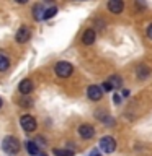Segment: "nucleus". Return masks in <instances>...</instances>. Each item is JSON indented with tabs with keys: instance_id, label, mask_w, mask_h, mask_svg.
I'll return each instance as SVG.
<instances>
[{
	"instance_id": "nucleus-17",
	"label": "nucleus",
	"mask_w": 152,
	"mask_h": 156,
	"mask_svg": "<svg viewBox=\"0 0 152 156\" xmlns=\"http://www.w3.org/2000/svg\"><path fill=\"white\" fill-rule=\"evenodd\" d=\"M101 88H103V91H111V90H113V86H111L110 81H105V83L101 85Z\"/></svg>"
},
{
	"instance_id": "nucleus-24",
	"label": "nucleus",
	"mask_w": 152,
	"mask_h": 156,
	"mask_svg": "<svg viewBox=\"0 0 152 156\" xmlns=\"http://www.w3.org/2000/svg\"><path fill=\"white\" fill-rule=\"evenodd\" d=\"M123 96H129V91H127V90H123Z\"/></svg>"
},
{
	"instance_id": "nucleus-21",
	"label": "nucleus",
	"mask_w": 152,
	"mask_h": 156,
	"mask_svg": "<svg viewBox=\"0 0 152 156\" xmlns=\"http://www.w3.org/2000/svg\"><path fill=\"white\" fill-rule=\"evenodd\" d=\"M90 156H101V153H100L98 150H93L92 153H90Z\"/></svg>"
},
{
	"instance_id": "nucleus-4",
	"label": "nucleus",
	"mask_w": 152,
	"mask_h": 156,
	"mask_svg": "<svg viewBox=\"0 0 152 156\" xmlns=\"http://www.w3.org/2000/svg\"><path fill=\"white\" fill-rule=\"evenodd\" d=\"M20 124H21V127H23L25 132H33V130H36V127H38L36 119H34L33 115H29V114L21 115V119H20Z\"/></svg>"
},
{
	"instance_id": "nucleus-5",
	"label": "nucleus",
	"mask_w": 152,
	"mask_h": 156,
	"mask_svg": "<svg viewBox=\"0 0 152 156\" xmlns=\"http://www.w3.org/2000/svg\"><path fill=\"white\" fill-rule=\"evenodd\" d=\"M87 96L90 98L92 101H100L103 98V88L98 85H92L87 88Z\"/></svg>"
},
{
	"instance_id": "nucleus-18",
	"label": "nucleus",
	"mask_w": 152,
	"mask_h": 156,
	"mask_svg": "<svg viewBox=\"0 0 152 156\" xmlns=\"http://www.w3.org/2000/svg\"><path fill=\"white\" fill-rule=\"evenodd\" d=\"M147 73H149V72H147L146 68L141 65V67H139V76H141V78H146V75H147Z\"/></svg>"
},
{
	"instance_id": "nucleus-2",
	"label": "nucleus",
	"mask_w": 152,
	"mask_h": 156,
	"mask_svg": "<svg viewBox=\"0 0 152 156\" xmlns=\"http://www.w3.org/2000/svg\"><path fill=\"white\" fill-rule=\"evenodd\" d=\"M100 150L101 151H105V153H113L116 148V140L113 138V136L110 135H106V136H103V138H100Z\"/></svg>"
},
{
	"instance_id": "nucleus-11",
	"label": "nucleus",
	"mask_w": 152,
	"mask_h": 156,
	"mask_svg": "<svg viewBox=\"0 0 152 156\" xmlns=\"http://www.w3.org/2000/svg\"><path fill=\"white\" fill-rule=\"evenodd\" d=\"M33 81L31 80H23L21 83H20V93L21 94H29V93L33 91Z\"/></svg>"
},
{
	"instance_id": "nucleus-22",
	"label": "nucleus",
	"mask_w": 152,
	"mask_h": 156,
	"mask_svg": "<svg viewBox=\"0 0 152 156\" xmlns=\"http://www.w3.org/2000/svg\"><path fill=\"white\" fill-rule=\"evenodd\" d=\"M21 106H31V101L25 99V101H21Z\"/></svg>"
},
{
	"instance_id": "nucleus-23",
	"label": "nucleus",
	"mask_w": 152,
	"mask_h": 156,
	"mask_svg": "<svg viewBox=\"0 0 152 156\" xmlns=\"http://www.w3.org/2000/svg\"><path fill=\"white\" fill-rule=\"evenodd\" d=\"M15 2H17V3H21V5H23V3H26L28 0H15Z\"/></svg>"
},
{
	"instance_id": "nucleus-26",
	"label": "nucleus",
	"mask_w": 152,
	"mask_h": 156,
	"mask_svg": "<svg viewBox=\"0 0 152 156\" xmlns=\"http://www.w3.org/2000/svg\"><path fill=\"white\" fill-rule=\"evenodd\" d=\"M2 104H3V101H2V98H0V107H2Z\"/></svg>"
},
{
	"instance_id": "nucleus-3",
	"label": "nucleus",
	"mask_w": 152,
	"mask_h": 156,
	"mask_svg": "<svg viewBox=\"0 0 152 156\" xmlns=\"http://www.w3.org/2000/svg\"><path fill=\"white\" fill-rule=\"evenodd\" d=\"M56 73L61 78H67V76H70L72 75V72H74V67L70 65L69 62H57V65H56Z\"/></svg>"
},
{
	"instance_id": "nucleus-25",
	"label": "nucleus",
	"mask_w": 152,
	"mask_h": 156,
	"mask_svg": "<svg viewBox=\"0 0 152 156\" xmlns=\"http://www.w3.org/2000/svg\"><path fill=\"white\" fill-rule=\"evenodd\" d=\"M36 156H46V154H44V153H38Z\"/></svg>"
},
{
	"instance_id": "nucleus-7",
	"label": "nucleus",
	"mask_w": 152,
	"mask_h": 156,
	"mask_svg": "<svg viewBox=\"0 0 152 156\" xmlns=\"http://www.w3.org/2000/svg\"><path fill=\"white\" fill-rule=\"evenodd\" d=\"M78 135H80L83 140H88V138H92V136L95 135V129H93L92 125H88V124H83V125L78 127Z\"/></svg>"
},
{
	"instance_id": "nucleus-16",
	"label": "nucleus",
	"mask_w": 152,
	"mask_h": 156,
	"mask_svg": "<svg viewBox=\"0 0 152 156\" xmlns=\"http://www.w3.org/2000/svg\"><path fill=\"white\" fill-rule=\"evenodd\" d=\"M56 13H57V8H56V7H51V8H48V10H46V13H44V20H49V18H52Z\"/></svg>"
},
{
	"instance_id": "nucleus-10",
	"label": "nucleus",
	"mask_w": 152,
	"mask_h": 156,
	"mask_svg": "<svg viewBox=\"0 0 152 156\" xmlns=\"http://www.w3.org/2000/svg\"><path fill=\"white\" fill-rule=\"evenodd\" d=\"M44 13H46V10H44V7L41 3H36L33 7V16H34V20H38V21L44 20Z\"/></svg>"
},
{
	"instance_id": "nucleus-14",
	"label": "nucleus",
	"mask_w": 152,
	"mask_h": 156,
	"mask_svg": "<svg viewBox=\"0 0 152 156\" xmlns=\"http://www.w3.org/2000/svg\"><path fill=\"white\" fill-rule=\"evenodd\" d=\"M8 65H10V60L3 55V54H0V72H5L8 68Z\"/></svg>"
},
{
	"instance_id": "nucleus-19",
	"label": "nucleus",
	"mask_w": 152,
	"mask_h": 156,
	"mask_svg": "<svg viewBox=\"0 0 152 156\" xmlns=\"http://www.w3.org/2000/svg\"><path fill=\"white\" fill-rule=\"evenodd\" d=\"M113 101H115V104H120V102H121L120 94H115V96H113Z\"/></svg>"
},
{
	"instance_id": "nucleus-9",
	"label": "nucleus",
	"mask_w": 152,
	"mask_h": 156,
	"mask_svg": "<svg viewBox=\"0 0 152 156\" xmlns=\"http://www.w3.org/2000/svg\"><path fill=\"white\" fill-rule=\"evenodd\" d=\"M95 39H97L95 31H93V29H87V31L83 33V36H82V42L87 44V46H92V44L95 42Z\"/></svg>"
},
{
	"instance_id": "nucleus-1",
	"label": "nucleus",
	"mask_w": 152,
	"mask_h": 156,
	"mask_svg": "<svg viewBox=\"0 0 152 156\" xmlns=\"http://www.w3.org/2000/svg\"><path fill=\"white\" fill-rule=\"evenodd\" d=\"M2 148H3V151H5L7 154L15 156V154L20 153V141H18V138H15V136L8 135V136H5V138H3Z\"/></svg>"
},
{
	"instance_id": "nucleus-8",
	"label": "nucleus",
	"mask_w": 152,
	"mask_h": 156,
	"mask_svg": "<svg viewBox=\"0 0 152 156\" xmlns=\"http://www.w3.org/2000/svg\"><path fill=\"white\" fill-rule=\"evenodd\" d=\"M123 8H124L123 0H110V2H108V10H110L111 13H115V15L121 13Z\"/></svg>"
},
{
	"instance_id": "nucleus-20",
	"label": "nucleus",
	"mask_w": 152,
	"mask_h": 156,
	"mask_svg": "<svg viewBox=\"0 0 152 156\" xmlns=\"http://www.w3.org/2000/svg\"><path fill=\"white\" fill-rule=\"evenodd\" d=\"M147 36H149L152 39V23L149 24V28H147Z\"/></svg>"
},
{
	"instance_id": "nucleus-15",
	"label": "nucleus",
	"mask_w": 152,
	"mask_h": 156,
	"mask_svg": "<svg viewBox=\"0 0 152 156\" xmlns=\"http://www.w3.org/2000/svg\"><path fill=\"white\" fill-rule=\"evenodd\" d=\"M54 154H56V156H74V151H70V150L54 148Z\"/></svg>"
},
{
	"instance_id": "nucleus-13",
	"label": "nucleus",
	"mask_w": 152,
	"mask_h": 156,
	"mask_svg": "<svg viewBox=\"0 0 152 156\" xmlns=\"http://www.w3.org/2000/svg\"><path fill=\"white\" fill-rule=\"evenodd\" d=\"M26 150H28V153L31 154V156H36L39 153V148L36 146L34 141H28V143H26Z\"/></svg>"
},
{
	"instance_id": "nucleus-12",
	"label": "nucleus",
	"mask_w": 152,
	"mask_h": 156,
	"mask_svg": "<svg viewBox=\"0 0 152 156\" xmlns=\"http://www.w3.org/2000/svg\"><path fill=\"white\" fill-rule=\"evenodd\" d=\"M108 81L111 83L113 90H116V88H121V85H123V78H121V76H118V75L110 76V80H108Z\"/></svg>"
},
{
	"instance_id": "nucleus-6",
	"label": "nucleus",
	"mask_w": 152,
	"mask_h": 156,
	"mask_svg": "<svg viewBox=\"0 0 152 156\" xmlns=\"http://www.w3.org/2000/svg\"><path fill=\"white\" fill-rule=\"evenodd\" d=\"M29 37H31V31H29L26 26H21V28L17 31V34H15V39H17V42H20V44L28 42Z\"/></svg>"
}]
</instances>
